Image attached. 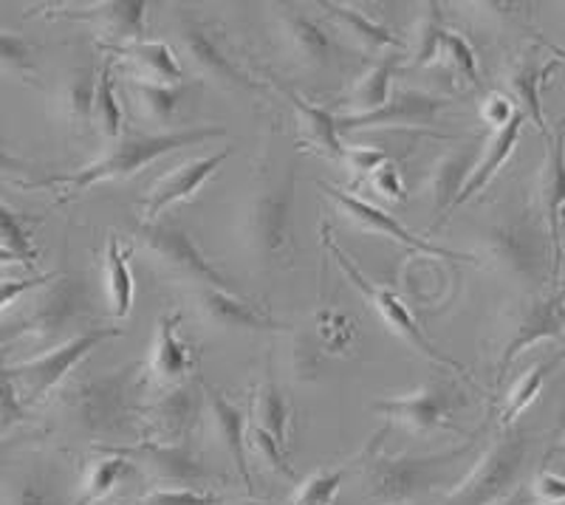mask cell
Masks as SVG:
<instances>
[{"label": "cell", "mask_w": 565, "mask_h": 505, "mask_svg": "<svg viewBox=\"0 0 565 505\" xmlns=\"http://www.w3.org/2000/svg\"><path fill=\"white\" fill-rule=\"evenodd\" d=\"M478 255L483 257L489 271L518 291V297L546 294V286L559 275L546 224L529 212L492 221L481 232Z\"/></svg>", "instance_id": "cell-1"}, {"label": "cell", "mask_w": 565, "mask_h": 505, "mask_svg": "<svg viewBox=\"0 0 565 505\" xmlns=\"http://www.w3.org/2000/svg\"><path fill=\"white\" fill-rule=\"evenodd\" d=\"M472 443L430 458L407 454H371L362 466L365 505H416L433 492L456 486L467 474V454Z\"/></svg>", "instance_id": "cell-2"}, {"label": "cell", "mask_w": 565, "mask_h": 505, "mask_svg": "<svg viewBox=\"0 0 565 505\" xmlns=\"http://www.w3.org/2000/svg\"><path fill=\"white\" fill-rule=\"evenodd\" d=\"M224 128H190V130H170V133H153V136H128L119 139L108 153L94 164L83 166L77 173L68 175H52V179L40 181V186H68V195H79V192L90 190L99 181L110 179H128V175L139 173L141 166L150 161L161 159V155L173 153V150L190 148V144H201L206 139H218L224 136Z\"/></svg>", "instance_id": "cell-3"}, {"label": "cell", "mask_w": 565, "mask_h": 505, "mask_svg": "<svg viewBox=\"0 0 565 505\" xmlns=\"http://www.w3.org/2000/svg\"><path fill=\"white\" fill-rule=\"evenodd\" d=\"M532 454V438L518 429H503L501 438H494L492 447L467 469L450 494L438 505H498L512 494L521 483Z\"/></svg>", "instance_id": "cell-4"}, {"label": "cell", "mask_w": 565, "mask_h": 505, "mask_svg": "<svg viewBox=\"0 0 565 505\" xmlns=\"http://www.w3.org/2000/svg\"><path fill=\"white\" fill-rule=\"evenodd\" d=\"M565 336V297H518L498 316L494 331V378L503 382L512 362L537 342Z\"/></svg>", "instance_id": "cell-5"}, {"label": "cell", "mask_w": 565, "mask_h": 505, "mask_svg": "<svg viewBox=\"0 0 565 505\" xmlns=\"http://www.w3.org/2000/svg\"><path fill=\"white\" fill-rule=\"evenodd\" d=\"M68 421L88 436L110 438L128 432L134 418L130 410V373L116 370L108 376H90L77 382L63 396Z\"/></svg>", "instance_id": "cell-6"}, {"label": "cell", "mask_w": 565, "mask_h": 505, "mask_svg": "<svg viewBox=\"0 0 565 505\" xmlns=\"http://www.w3.org/2000/svg\"><path fill=\"white\" fill-rule=\"evenodd\" d=\"M114 336H125L122 327H90V331H83L77 333V336H71V340L60 342V345L49 347V351L29 358V362H20V365L14 367H3V370L9 373V378H12L14 387H18L20 401L38 404L43 401V398L99 345V342L114 340Z\"/></svg>", "instance_id": "cell-7"}, {"label": "cell", "mask_w": 565, "mask_h": 505, "mask_svg": "<svg viewBox=\"0 0 565 505\" xmlns=\"http://www.w3.org/2000/svg\"><path fill=\"white\" fill-rule=\"evenodd\" d=\"M467 407V396L450 378L430 376L422 390L402 398H382L371 407L373 412L385 416L387 421L405 427L413 436H430L438 429L458 432L456 416Z\"/></svg>", "instance_id": "cell-8"}, {"label": "cell", "mask_w": 565, "mask_h": 505, "mask_svg": "<svg viewBox=\"0 0 565 505\" xmlns=\"http://www.w3.org/2000/svg\"><path fill=\"white\" fill-rule=\"evenodd\" d=\"M295 221V173H286L277 184L264 186L252 195L244 212L246 249L257 260H275L291 244Z\"/></svg>", "instance_id": "cell-9"}, {"label": "cell", "mask_w": 565, "mask_h": 505, "mask_svg": "<svg viewBox=\"0 0 565 505\" xmlns=\"http://www.w3.org/2000/svg\"><path fill=\"white\" fill-rule=\"evenodd\" d=\"M136 237L150 251V257H153L161 275L170 277V280L186 282V286L193 288H221V291H232L230 280L201 255L199 246L179 226L145 224L136 232Z\"/></svg>", "instance_id": "cell-10"}, {"label": "cell", "mask_w": 565, "mask_h": 505, "mask_svg": "<svg viewBox=\"0 0 565 505\" xmlns=\"http://www.w3.org/2000/svg\"><path fill=\"white\" fill-rule=\"evenodd\" d=\"M326 249L337 257V262H340V269L345 271V277L353 282V288H356V291H360V294L365 297L367 305H371L373 311H376V314L382 316V320H385V325L391 327L393 333H396L398 340H405L407 345L416 347V351L422 353V356H427V358H430V362H436V365L452 367V370L463 373V367L458 365L456 358L447 356V353L438 351V347L433 345L430 336H427V333H424L422 327L416 325V320H413V314H411V311H407L405 302L398 300V297L393 294L391 288H385V286H380V282L367 280V277L362 275L360 266H356V262H353L351 257H348L345 251L340 249V246L331 244L328 237H326Z\"/></svg>", "instance_id": "cell-11"}, {"label": "cell", "mask_w": 565, "mask_h": 505, "mask_svg": "<svg viewBox=\"0 0 565 505\" xmlns=\"http://www.w3.org/2000/svg\"><path fill=\"white\" fill-rule=\"evenodd\" d=\"M88 308V288L79 280H60L40 302H34L23 320L14 325L12 336H34L43 345H54L60 336L71 331V325Z\"/></svg>", "instance_id": "cell-12"}, {"label": "cell", "mask_w": 565, "mask_h": 505, "mask_svg": "<svg viewBox=\"0 0 565 505\" xmlns=\"http://www.w3.org/2000/svg\"><path fill=\"white\" fill-rule=\"evenodd\" d=\"M134 466L148 474L156 483V488H173V486H193L206 477L204 463L199 461V454L190 449V443H136V447L122 449Z\"/></svg>", "instance_id": "cell-13"}, {"label": "cell", "mask_w": 565, "mask_h": 505, "mask_svg": "<svg viewBox=\"0 0 565 505\" xmlns=\"http://www.w3.org/2000/svg\"><path fill=\"white\" fill-rule=\"evenodd\" d=\"M201 382L199 387L190 382L170 387L150 404L145 423H148V436L153 443H186L193 436L195 423L201 416Z\"/></svg>", "instance_id": "cell-14"}, {"label": "cell", "mask_w": 565, "mask_h": 505, "mask_svg": "<svg viewBox=\"0 0 565 505\" xmlns=\"http://www.w3.org/2000/svg\"><path fill=\"white\" fill-rule=\"evenodd\" d=\"M447 108V99L441 96L422 94V90H396L387 99L385 108L373 110L365 116H340L337 128L340 130H362V128H424L436 122V116Z\"/></svg>", "instance_id": "cell-15"}, {"label": "cell", "mask_w": 565, "mask_h": 505, "mask_svg": "<svg viewBox=\"0 0 565 505\" xmlns=\"http://www.w3.org/2000/svg\"><path fill=\"white\" fill-rule=\"evenodd\" d=\"M322 192H326L328 198L337 201V206H342V209L348 212V218L356 221L360 226H365L367 232H376V235H385L391 237V240H396V244L407 246V249H416V251H424V255H436V257H452V260H476L472 255H461V251H450L444 249V246H433L430 240H424V237L413 235L411 229H405V226L398 224L393 215H387V212H382L380 206L367 204V201L356 198V195H348V192L337 190V186L326 184V181H320Z\"/></svg>", "instance_id": "cell-16"}, {"label": "cell", "mask_w": 565, "mask_h": 505, "mask_svg": "<svg viewBox=\"0 0 565 505\" xmlns=\"http://www.w3.org/2000/svg\"><path fill=\"white\" fill-rule=\"evenodd\" d=\"M548 139V153L537 175L540 218L546 224L554 260L563 266V209H565V128Z\"/></svg>", "instance_id": "cell-17"}, {"label": "cell", "mask_w": 565, "mask_h": 505, "mask_svg": "<svg viewBox=\"0 0 565 505\" xmlns=\"http://www.w3.org/2000/svg\"><path fill=\"white\" fill-rule=\"evenodd\" d=\"M181 45H184V54L186 60L193 63V68L199 71L201 77L210 79V83L232 90L257 88L244 71L221 52L218 43H215L195 20H184V23H181Z\"/></svg>", "instance_id": "cell-18"}, {"label": "cell", "mask_w": 565, "mask_h": 505, "mask_svg": "<svg viewBox=\"0 0 565 505\" xmlns=\"http://www.w3.org/2000/svg\"><path fill=\"white\" fill-rule=\"evenodd\" d=\"M230 153L232 150H221V153H212L206 155V159L186 161V164L175 166L173 173H168L164 179L156 181L148 201H145V221L153 224V218H159L161 212L168 209L170 204H179V201L190 198L193 192H199L201 184L230 159Z\"/></svg>", "instance_id": "cell-19"}, {"label": "cell", "mask_w": 565, "mask_h": 505, "mask_svg": "<svg viewBox=\"0 0 565 505\" xmlns=\"http://www.w3.org/2000/svg\"><path fill=\"white\" fill-rule=\"evenodd\" d=\"M195 302H199L201 316H204L212 327H221V331H286V325H280V322H275L271 316L255 311L249 302L238 300L232 291H221V288H195Z\"/></svg>", "instance_id": "cell-20"}, {"label": "cell", "mask_w": 565, "mask_h": 505, "mask_svg": "<svg viewBox=\"0 0 565 505\" xmlns=\"http://www.w3.org/2000/svg\"><path fill=\"white\" fill-rule=\"evenodd\" d=\"M557 68H559L557 57L543 60L537 52H526L514 60L512 68L507 71L509 94H512L514 103L523 108L521 114L529 116L543 136H548V130H546V116H543V99H540V94H543L546 79L552 77Z\"/></svg>", "instance_id": "cell-21"}, {"label": "cell", "mask_w": 565, "mask_h": 505, "mask_svg": "<svg viewBox=\"0 0 565 505\" xmlns=\"http://www.w3.org/2000/svg\"><path fill=\"white\" fill-rule=\"evenodd\" d=\"M179 314H164L156 322V342L153 356L148 362V373L153 382L164 384V387H179L186 382V376L193 373V353L186 347V342L179 336Z\"/></svg>", "instance_id": "cell-22"}, {"label": "cell", "mask_w": 565, "mask_h": 505, "mask_svg": "<svg viewBox=\"0 0 565 505\" xmlns=\"http://www.w3.org/2000/svg\"><path fill=\"white\" fill-rule=\"evenodd\" d=\"M481 155V148H478V141H469L463 148L450 150V153H444L441 159L436 161L433 166L430 181H427V190H430L433 198V212H436V226L441 224L444 215L456 206V198L461 195L463 184H467L469 173L476 170V161Z\"/></svg>", "instance_id": "cell-23"}, {"label": "cell", "mask_w": 565, "mask_h": 505, "mask_svg": "<svg viewBox=\"0 0 565 505\" xmlns=\"http://www.w3.org/2000/svg\"><path fill=\"white\" fill-rule=\"evenodd\" d=\"M280 34H282V43L289 49L291 60L297 65H306V68H322V65L331 63L334 57V40L328 37L320 26H317L315 20L306 18L302 12L297 9L286 7L280 14Z\"/></svg>", "instance_id": "cell-24"}, {"label": "cell", "mask_w": 565, "mask_h": 505, "mask_svg": "<svg viewBox=\"0 0 565 505\" xmlns=\"http://www.w3.org/2000/svg\"><path fill=\"white\" fill-rule=\"evenodd\" d=\"M201 393H204V401L212 412V427H215L221 443H224V449L230 452L232 463L238 466L246 488H252L249 461H246V416H244V410H241L238 404H232L224 393L215 390L212 384L201 382Z\"/></svg>", "instance_id": "cell-25"}, {"label": "cell", "mask_w": 565, "mask_h": 505, "mask_svg": "<svg viewBox=\"0 0 565 505\" xmlns=\"http://www.w3.org/2000/svg\"><path fill=\"white\" fill-rule=\"evenodd\" d=\"M523 122H526V116L518 110V114H514V119L507 125V128L494 130L492 139H489L487 144L481 148V155H478V161H476V170L469 173V179H467V184H463L461 195L456 198V206L467 204L469 198H476L478 192H481L483 186H487L489 181L494 179V173H498V170L507 164L509 155H512L514 148H518V139H521Z\"/></svg>", "instance_id": "cell-26"}, {"label": "cell", "mask_w": 565, "mask_h": 505, "mask_svg": "<svg viewBox=\"0 0 565 505\" xmlns=\"http://www.w3.org/2000/svg\"><path fill=\"white\" fill-rule=\"evenodd\" d=\"M145 9L148 3H141V0H110V3H99L83 14H71V18L90 20L105 37L119 40V43H139L145 34Z\"/></svg>", "instance_id": "cell-27"}, {"label": "cell", "mask_w": 565, "mask_h": 505, "mask_svg": "<svg viewBox=\"0 0 565 505\" xmlns=\"http://www.w3.org/2000/svg\"><path fill=\"white\" fill-rule=\"evenodd\" d=\"M99 77L90 65L74 68L68 77L60 83L57 105L65 122L77 130H88L94 125V99H97Z\"/></svg>", "instance_id": "cell-28"}, {"label": "cell", "mask_w": 565, "mask_h": 505, "mask_svg": "<svg viewBox=\"0 0 565 505\" xmlns=\"http://www.w3.org/2000/svg\"><path fill=\"white\" fill-rule=\"evenodd\" d=\"M280 85V83H277ZM280 90L291 99V105H295L297 110V119H300V130L302 136L315 144L317 150H322L326 155H331V159H340L345 155V144H342L340 139V128H337V119L331 116V110L326 108H317V105L306 103L297 90L286 88V85H280Z\"/></svg>", "instance_id": "cell-29"}, {"label": "cell", "mask_w": 565, "mask_h": 505, "mask_svg": "<svg viewBox=\"0 0 565 505\" xmlns=\"http://www.w3.org/2000/svg\"><path fill=\"white\" fill-rule=\"evenodd\" d=\"M116 54L122 57H130L141 71L145 77L156 85H170L173 88L175 83H181L184 71H181V63L175 60L173 49L168 43H156V40H139V43H128L114 49Z\"/></svg>", "instance_id": "cell-30"}, {"label": "cell", "mask_w": 565, "mask_h": 505, "mask_svg": "<svg viewBox=\"0 0 565 505\" xmlns=\"http://www.w3.org/2000/svg\"><path fill=\"white\" fill-rule=\"evenodd\" d=\"M398 65H402V57L398 54H387V57H382L380 63L367 71L365 77L356 83V88L351 90V96H348V105L353 108L351 116H365L385 108L387 99H391V83Z\"/></svg>", "instance_id": "cell-31"}, {"label": "cell", "mask_w": 565, "mask_h": 505, "mask_svg": "<svg viewBox=\"0 0 565 505\" xmlns=\"http://www.w3.org/2000/svg\"><path fill=\"white\" fill-rule=\"evenodd\" d=\"M320 7L326 9L328 18L334 20L337 26H340L348 37L356 40V43H360L362 49H367V52L398 49L396 34H391L385 26H380L376 20L365 18V14L356 12V9L340 7V3H320Z\"/></svg>", "instance_id": "cell-32"}, {"label": "cell", "mask_w": 565, "mask_h": 505, "mask_svg": "<svg viewBox=\"0 0 565 505\" xmlns=\"http://www.w3.org/2000/svg\"><path fill=\"white\" fill-rule=\"evenodd\" d=\"M130 251L122 249L119 237L108 235V251H105V282H108L110 311L116 320H125L134 308V275L128 266Z\"/></svg>", "instance_id": "cell-33"}, {"label": "cell", "mask_w": 565, "mask_h": 505, "mask_svg": "<svg viewBox=\"0 0 565 505\" xmlns=\"http://www.w3.org/2000/svg\"><path fill=\"white\" fill-rule=\"evenodd\" d=\"M565 358V351L557 353V356L546 358V362H540V365L529 367L526 373H523L518 382H514V387L509 390L507 396V407H503V416H501V423L503 429L512 427L518 418H521V412H526L529 407L534 404V398L540 396V390H543V384H546V378L552 376V370H557V365Z\"/></svg>", "instance_id": "cell-34"}, {"label": "cell", "mask_w": 565, "mask_h": 505, "mask_svg": "<svg viewBox=\"0 0 565 505\" xmlns=\"http://www.w3.org/2000/svg\"><path fill=\"white\" fill-rule=\"evenodd\" d=\"M255 407H257V418H260V429L269 432L271 438L277 441V447L286 452V443H289V401L282 396V390L277 387L275 382H264L257 387L255 396Z\"/></svg>", "instance_id": "cell-35"}, {"label": "cell", "mask_w": 565, "mask_h": 505, "mask_svg": "<svg viewBox=\"0 0 565 505\" xmlns=\"http://www.w3.org/2000/svg\"><path fill=\"white\" fill-rule=\"evenodd\" d=\"M134 469V463L125 458V454H105L99 461H94L88 466V474H85V483H83V494L74 505H94L99 503L103 497H108L114 492V486L125 474Z\"/></svg>", "instance_id": "cell-36"}, {"label": "cell", "mask_w": 565, "mask_h": 505, "mask_svg": "<svg viewBox=\"0 0 565 505\" xmlns=\"http://www.w3.org/2000/svg\"><path fill=\"white\" fill-rule=\"evenodd\" d=\"M94 125H97L105 139H119L122 136V105L116 99L110 68L99 74L97 99H94Z\"/></svg>", "instance_id": "cell-37"}, {"label": "cell", "mask_w": 565, "mask_h": 505, "mask_svg": "<svg viewBox=\"0 0 565 505\" xmlns=\"http://www.w3.org/2000/svg\"><path fill=\"white\" fill-rule=\"evenodd\" d=\"M342 483H345V469H322L309 480H302L297 492L291 494V505H334Z\"/></svg>", "instance_id": "cell-38"}, {"label": "cell", "mask_w": 565, "mask_h": 505, "mask_svg": "<svg viewBox=\"0 0 565 505\" xmlns=\"http://www.w3.org/2000/svg\"><path fill=\"white\" fill-rule=\"evenodd\" d=\"M130 94L139 103V108L156 119V122H168L170 116L179 110L181 94L173 90L170 85H156V83H141V79H134L130 83Z\"/></svg>", "instance_id": "cell-39"}, {"label": "cell", "mask_w": 565, "mask_h": 505, "mask_svg": "<svg viewBox=\"0 0 565 505\" xmlns=\"http://www.w3.org/2000/svg\"><path fill=\"white\" fill-rule=\"evenodd\" d=\"M315 327H317V340H320L322 351L328 353L348 351L353 336H356L351 316L337 311V308H326V311H320L315 320Z\"/></svg>", "instance_id": "cell-40"}, {"label": "cell", "mask_w": 565, "mask_h": 505, "mask_svg": "<svg viewBox=\"0 0 565 505\" xmlns=\"http://www.w3.org/2000/svg\"><path fill=\"white\" fill-rule=\"evenodd\" d=\"M3 505H65L52 483L40 474H23L12 480L3 492Z\"/></svg>", "instance_id": "cell-41"}, {"label": "cell", "mask_w": 565, "mask_h": 505, "mask_svg": "<svg viewBox=\"0 0 565 505\" xmlns=\"http://www.w3.org/2000/svg\"><path fill=\"white\" fill-rule=\"evenodd\" d=\"M444 18L438 12V3H427V12L422 14V23H418V45H416V65H430L441 57L444 45Z\"/></svg>", "instance_id": "cell-42"}, {"label": "cell", "mask_w": 565, "mask_h": 505, "mask_svg": "<svg viewBox=\"0 0 565 505\" xmlns=\"http://www.w3.org/2000/svg\"><path fill=\"white\" fill-rule=\"evenodd\" d=\"M0 246L12 251V255H18L26 266L34 260L32 235H29L26 224H23V218H20L18 212L9 209L3 201H0Z\"/></svg>", "instance_id": "cell-43"}, {"label": "cell", "mask_w": 565, "mask_h": 505, "mask_svg": "<svg viewBox=\"0 0 565 505\" xmlns=\"http://www.w3.org/2000/svg\"><path fill=\"white\" fill-rule=\"evenodd\" d=\"M0 71L14 77H32L34 60L29 40L12 32H0Z\"/></svg>", "instance_id": "cell-44"}, {"label": "cell", "mask_w": 565, "mask_h": 505, "mask_svg": "<svg viewBox=\"0 0 565 505\" xmlns=\"http://www.w3.org/2000/svg\"><path fill=\"white\" fill-rule=\"evenodd\" d=\"M441 57L447 60V63H450L452 68L458 71V74H463V77H467L469 83L478 85V60H476V52H472V45H469L467 40L461 37V34H458V32H447V34H444Z\"/></svg>", "instance_id": "cell-45"}, {"label": "cell", "mask_w": 565, "mask_h": 505, "mask_svg": "<svg viewBox=\"0 0 565 505\" xmlns=\"http://www.w3.org/2000/svg\"><path fill=\"white\" fill-rule=\"evenodd\" d=\"M134 505H224V499L195 488H153L148 497Z\"/></svg>", "instance_id": "cell-46"}, {"label": "cell", "mask_w": 565, "mask_h": 505, "mask_svg": "<svg viewBox=\"0 0 565 505\" xmlns=\"http://www.w3.org/2000/svg\"><path fill=\"white\" fill-rule=\"evenodd\" d=\"M20 421H26V404L20 401L18 387L9 373L0 367V432H7Z\"/></svg>", "instance_id": "cell-47"}, {"label": "cell", "mask_w": 565, "mask_h": 505, "mask_svg": "<svg viewBox=\"0 0 565 505\" xmlns=\"http://www.w3.org/2000/svg\"><path fill=\"white\" fill-rule=\"evenodd\" d=\"M57 275H38V277H3L0 280V314L7 311L12 302H18L20 297L34 291V288L52 282Z\"/></svg>", "instance_id": "cell-48"}, {"label": "cell", "mask_w": 565, "mask_h": 505, "mask_svg": "<svg viewBox=\"0 0 565 505\" xmlns=\"http://www.w3.org/2000/svg\"><path fill=\"white\" fill-rule=\"evenodd\" d=\"M252 447L260 452V458H264V461L269 463L277 474H286L289 480H295V469L286 463V458H282V449L277 447V441L269 436V432H264V429L257 427L255 432H252Z\"/></svg>", "instance_id": "cell-49"}, {"label": "cell", "mask_w": 565, "mask_h": 505, "mask_svg": "<svg viewBox=\"0 0 565 505\" xmlns=\"http://www.w3.org/2000/svg\"><path fill=\"white\" fill-rule=\"evenodd\" d=\"M514 103H512V96H503V94H489L487 96V103L481 105V119L487 125H492L494 130H501L507 128L509 122L514 119Z\"/></svg>", "instance_id": "cell-50"}, {"label": "cell", "mask_w": 565, "mask_h": 505, "mask_svg": "<svg viewBox=\"0 0 565 505\" xmlns=\"http://www.w3.org/2000/svg\"><path fill=\"white\" fill-rule=\"evenodd\" d=\"M371 184L373 190L385 195L391 201H405V184H402V173H398V166L393 161H385V164L371 175Z\"/></svg>", "instance_id": "cell-51"}, {"label": "cell", "mask_w": 565, "mask_h": 505, "mask_svg": "<svg viewBox=\"0 0 565 505\" xmlns=\"http://www.w3.org/2000/svg\"><path fill=\"white\" fill-rule=\"evenodd\" d=\"M534 499L543 505H565V477L554 472H540L532 483Z\"/></svg>", "instance_id": "cell-52"}, {"label": "cell", "mask_w": 565, "mask_h": 505, "mask_svg": "<svg viewBox=\"0 0 565 505\" xmlns=\"http://www.w3.org/2000/svg\"><path fill=\"white\" fill-rule=\"evenodd\" d=\"M342 161H345L351 170H356L360 175H365V173L373 175L387 161V153L385 150H376V148H345Z\"/></svg>", "instance_id": "cell-53"}, {"label": "cell", "mask_w": 565, "mask_h": 505, "mask_svg": "<svg viewBox=\"0 0 565 505\" xmlns=\"http://www.w3.org/2000/svg\"><path fill=\"white\" fill-rule=\"evenodd\" d=\"M34 170H38V166L9 153V150L3 148V141H0V173H3V175H20V179H23V175H32Z\"/></svg>", "instance_id": "cell-54"}, {"label": "cell", "mask_w": 565, "mask_h": 505, "mask_svg": "<svg viewBox=\"0 0 565 505\" xmlns=\"http://www.w3.org/2000/svg\"><path fill=\"white\" fill-rule=\"evenodd\" d=\"M14 262H23V260H20L18 255H12L9 249H3V246H0V269H3V266H14ZM23 266H26V262H23Z\"/></svg>", "instance_id": "cell-55"}, {"label": "cell", "mask_w": 565, "mask_h": 505, "mask_svg": "<svg viewBox=\"0 0 565 505\" xmlns=\"http://www.w3.org/2000/svg\"><path fill=\"white\" fill-rule=\"evenodd\" d=\"M232 505H275V503H252L249 499V503H232Z\"/></svg>", "instance_id": "cell-56"}, {"label": "cell", "mask_w": 565, "mask_h": 505, "mask_svg": "<svg viewBox=\"0 0 565 505\" xmlns=\"http://www.w3.org/2000/svg\"><path fill=\"white\" fill-rule=\"evenodd\" d=\"M130 505H134V503H130Z\"/></svg>", "instance_id": "cell-57"}]
</instances>
